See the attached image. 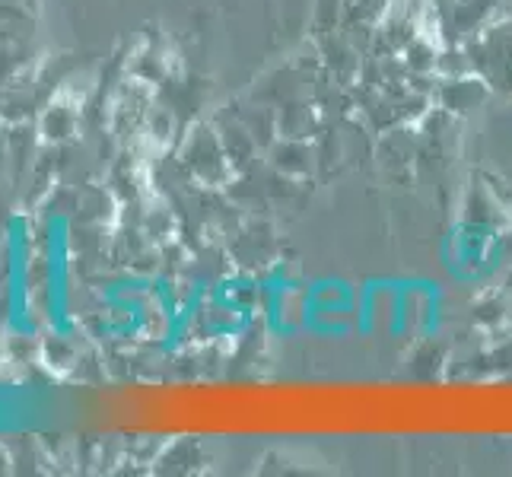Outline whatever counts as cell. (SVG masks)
<instances>
[{"label": "cell", "mask_w": 512, "mask_h": 477, "mask_svg": "<svg viewBox=\"0 0 512 477\" xmlns=\"http://www.w3.org/2000/svg\"><path fill=\"white\" fill-rule=\"evenodd\" d=\"M436 322V293L427 287H404L398 303V331H427Z\"/></svg>", "instance_id": "3"}, {"label": "cell", "mask_w": 512, "mask_h": 477, "mask_svg": "<svg viewBox=\"0 0 512 477\" xmlns=\"http://www.w3.org/2000/svg\"><path fill=\"white\" fill-rule=\"evenodd\" d=\"M490 86L484 83V77L478 74H455V77H443V86H439V93H433L439 99L446 112H471L478 109V105L487 99Z\"/></svg>", "instance_id": "2"}, {"label": "cell", "mask_w": 512, "mask_h": 477, "mask_svg": "<svg viewBox=\"0 0 512 477\" xmlns=\"http://www.w3.org/2000/svg\"><path fill=\"white\" fill-rule=\"evenodd\" d=\"M274 166L284 172V175H306L312 169V156H309V147L299 144L293 137H284L280 144L274 147Z\"/></svg>", "instance_id": "4"}, {"label": "cell", "mask_w": 512, "mask_h": 477, "mask_svg": "<svg viewBox=\"0 0 512 477\" xmlns=\"http://www.w3.org/2000/svg\"><path fill=\"white\" fill-rule=\"evenodd\" d=\"M465 51L471 70L490 90H500L512 96V20L484 26L481 32H474L471 39H465Z\"/></svg>", "instance_id": "1"}]
</instances>
